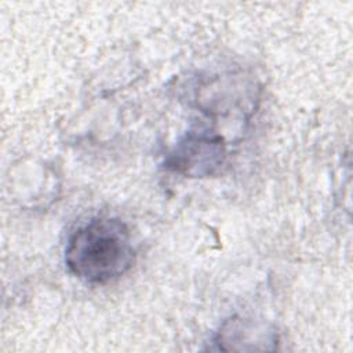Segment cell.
Returning <instances> with one entry per match:
<instances>
[{"mask_svg":"<svg viewBox=\"0 0 353 353\" xmlns=\"http://www.w3.org/2000/svg\"><path fill=\"white\" fill-rule=\"evenodd\" d=\"M135 248L131 233L117 218H94L69 237L65 265L74 277L105 284L131 269Z\"/></svg>","mask_w":353,"mask_h":353,"instance_id":"cell-1","label":"cell"},{"mask_svg":"<svg viewBox=\"0 0 353 353\" xmlns=\"http://www.w3.org/2000/svg\"><path fill=\"white\" fill-rule=\"evenodd\" d=\"M226 160L223 138L214 132H188L170 152L165 167L189 178L218 174Z\"/></svg>","mask_w":353,"mask_h":353,"instance_id":"cell-2","label":"cell"},{"mask_svg":"<svg viewBox=\"0 0 353 353\" xmlns=\"http://www.w3.org/2000/svg\"><path fill=\"white\" fill-rule=\"evenodd\" d=\"M216 343L221 350H273L277 345V334L263 321L234 316L219 328Z\"/></svg>","mask_w":353,"mask_h":353,"instance_id":"cell-3","label":"cell"}]
</instances>
